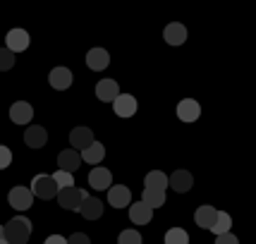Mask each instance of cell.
<instances>
[{
    "instance_id": "6da1fadb",
    "label": "cell",
    "mask_w": 256,
    "mask_h": 244,
    "mask_svg": "<svg viewBox=\"0 0 256 244\" xmlns=\"http://www.w3.org/2000/svg\"><path fill=\"white\" fill-rule=\"evenodd\" d=\"M29 234H32V222L22 218V216H17V218H12L8 222V228H5V242L8 244H26L29 242Z\"/></svg>"
},
{
    "instance_id": "7a4b0ae2",
    "label": "cell",
    "mask_w": 256,
    "mask_h": 244,
    "mask_svg": "<svg viewBox=\"0 0 256 244\" xmlns=\"http://www.w3.org/2000/svg\"><path fill=\"white\" fill-rule=\"evenodd\" d=\"M86 196H89V194L82 192V189H77V187L58 189V204H60L62 208H67V211H79Z\"/></svg>"
},
{
    "instance_id": "3957f363",
    "label": "cell",
    "mask_w": 256,
    "mask_h": 244,
    "mask_svg": "<svg viewBox=\"0 0 256 244\" xmlns=\"http://www.w3.org/2000/svg\"><path fill=\"white\" fill-rule=\"evenodd\" d=\"M32 194L38 199H53V196H58V184L53 182L50 175H36L32 182Z\"/></svg>"
},
{
    "instance_id": "277c9868",
    "label": "cell",
    "mask_w": 256,
    "mask_h": 244,
    "mask_svg": "<svg viewBox=\"0 0 256 244\" xmlns=\"http://www.w3.org/2000/svg\"><path fill=\"white\" fill-rule=\"evenodd\" d=\"M5 48L10 50V53H20V50H26L29 44H32V38H29V32H24V29H12L8 32L5 36Z\"/></svg>"
},
{
    "instance_id": "5b68a950",
    "label": "cell",
    "mask_w": 256,
    "mask_h": 244,
    "mask_svg": "<svg viewBox=\"0 0 256 244\" xmlns=\"http://www.w3.org/2000/svg\"><path fill=\"white\" fill-rule=\"evenodd\" d=\"M96 139H94V132H91V127H84V124H79L72 130L70 134V144L74 146V151H84V148H89Z\"/></svg>"
},
{
    "instance_id": "8992f818",
    "label": "cell",
    "mask_w": 256,
    "mask_h": 244,
    "mask_svg": "<svg viewBox=\"0 0 256 244\" xmlns=\"http://www.w3.org/2000/svg\"><path fill=\"white\" fill-rule=\"evenodd\" d=\"M199 115H201V106H199V100H194V98H182L178 103V118L182 122H194V120H199Z\"/></svg>"
},
{
    "instance_id": "52a82bcc",
    "label": "cell",
    "mask_w": 256,
    "mask_h": 244,
    "mask_svg": "<svg viewBox=\"0 0 256 244\" xmlns=\"http://www.w3.org/2000/svg\"><path fill=\"white\" fill-rule=\"evenodd\" d=\"M32 204H34L32 189L14 187L10 192V206H12V208H17V211H26V208H32Z\"/></svg>"
},
{
    "instance_id": "ba28073f",
    "label": "cell",
    "mask_w": 256,
    "mask_h": 244,
    "mask_svg": "<svg viewBox=\"0 0 256 244\" xmlns=\"http://www.w3.org/2000/svg\"><path fill=\"white\" fill-rule=\"evenodd\" d=\"M112 110H115V115H120V118H132L134 112H136V98L130 96V94H120L118 98L112 100Z\"/></svg>"
},
{
    "instance_id": "9c48e42d",
    "label": "cell",
    "mask_w": 256,
    "mask_h": 244,
    "mask_svg": "<svg viewBox=\"0 0 256 244\" xmlns=\"http://www.w3.org/2000/svg\"><path fill=\"white\" fill-rule=\"evenodd\" d=\"M50 86L53 89H58V91H65V89H70L72 86V70H67V67H53L50 70Z\"/></svg>"
},
{
    "instance_id": "30bf717a",
    "label": "cell",
    "mask_w": 256,
    "mask_h": 244,
    "mask_svg": "<svg viewBox=\"0 0 256 244\" xmlns=\"http://www.w3.org/2000/svg\"><path fill=\"white\" fill-rule=\"evenodd\" d=\"M96 96H98L103 103H112V100L120 96V86L115 79H100L96 84Z\"/></svg>"
},
{
    "instance_id": "8fae6325",
    "label": "cell",
    "mask_w": 256,
    "mask_h": 244,
    "mask_svg": "<svg viewBox=\"0 0 256 244\" xmlns=\"http://www.w3.org/2000/svg\"><path fill=\"white\" fill-rule=\"evenodd\" d=\"M86 65H89V70H94V72L106 70V67L110 65L108 50H106V48H91L89 53H86Z\"/></svg>"
},
{
    "instance_id": "7c38bea8",
    "label": "cell",
    "mask_w": 256,
    "mask_h": 244,
    "mask_svg": "<svg viewBox=\"0 0 256 244\" xmlns=\"http://www.w3.org/2000/svg\"><path fill=\"white\" fill-rule=\"evenodd\" d=\"M108 204L115 208H124L127 204H132V192L122 184H115V187L108 189Z\"/></svg>"
},
{
    "instance_id": "4fadbf2b",
    "label": "cell",
    "mask_w": 256,
    "mask_h": 244,
    "mask_svg": "<svg viewBox=\"0 0 256 244\" xmlns=\"http://www.w3.org/2000/svg\"><path fill=\"white\" fill-rule=\"evenodd\" d=\"M34 118V108L26 103V100H17L10 108V120L17 122V124H29Z\"/></svg>"
},
{
    "instance_id": "5bb4252c",
    "label": "cell",
    "mask_w": 256,
    "mask_h": 244,
    "mask_svg": "<svg viewBox=\"0 0 256 244\" xmlns=\"http://www.w3.org/2000/svg\"><path fill=\"white\" fill-rule=\"evenodd\" d=\"M24 142H26L29 148H41V146H46V142H48L46 127H41V124L26 127V132H24Z\"/></svg>"
},
{
    "instance_id": "9a60e30c",
    "label": "cell",
    "mask_w": 256,
    "mask_h": 244,
    "mask_svg": "<svg viewBox=\"0 0 256 244\" xmlns=\"http://www.w3.org/2000/svg\"><path fill=\"white\" fill-rule=\"evenodd\" d=\"M58 166H60V170L62 172H74L79 166H82V158H79V151H74V148H67V151H62V154L58 156Z\"/></svg>"
},
{
    "instance_id": "2e32d148",
    "label": "cell",
    "mask_w": 256,
    "mask_h": 244,
    "mask_svg": "<svg viewBox=\"0 0 256 244\" xmlns=\"http://www.w3.org/2000/svg\"><path fill=\"white\" fill-rule=\"evenodd\" d=\"M192 184H194V180H192V175L187 172V170H175L170 178H168V187H172L175 192H190Z\"/></svg>"
},
{
    "instance_id": "e0dca14e",
    "label": "cell",
    "mask_w": 256,
    "mask_h": 244,
    "mask_svg": "<svg viewBox=\"0 0 256 244\" xmlns=\"http://www.w3.org/2000/svg\"><path fill=\"white\" fill-rule=\"evenodd\" d=\"M163 36H166V41L170 46H182L184 41H187V26L180 22H172L166 26V32H163Z\"/></svg>"
},
{
    "instance_id": "ac0fdd59",
    "label": "cell",
    "mask_w": 256,
    "mask_h": 244,
    "mask_svg": "<svg viewBox=\"0 0 256 244\" xmlns=\"http://www.w3.org/2000/svg\"><path fill=\"white\" fill-rule=\"evenodd\" d=\"M151 218H154V208H148L144 201L130 206V220L134 225H146V222H151Z\"/></svg>"
},
{
    "instance_id": "d6986e66",
    "label": "cell",
    "mask_w": 256,
    "mask_h": 244,
    "mask_svg": "<svg viewBox=\"0 0 256 244\" xmlns=\"http://www.w3.org/2000/svg\"><path fill=\"white\" fill-rule=\"evenodd\" d=\"M89 184L94 189H110L112 184V172L106 168H94L89 172Z\"/></svg>"
},
{
    "instance_id": "ffe728a7",
    "label": "cell",
    "mask_w": 256,
    "mask_h": 244,
    "mask_svg": "<svg viewBox=\"0 0 256 244\" xmlns=\"http://www.w3.org/2000/svg\"><path fill=\"white\" fill-rule=\"evenodd\" d=\"M79 213H82L86 220H96V218L103 216V201L94 199V196H86L84 204H82V208H79Z\"/></svg>"
},
{
    "instance_id": "44dd1931",
    "label": "cell",
    "mask_w": 256,
    "mask_h": 244,
    "mask_svg": "<svg viewBox=\"0 0 256 244\" xmlns=\"http://www.w3.org/2000/svg\"><path fill=\"white\" fill-rule=\"evenodd\" d=\"M103 156H106V146L98 144V142H94L89 148H84V151H79V158L84 160V163H89V166H96L103 160Z\"/></svg>"
},
{
    "instance_id": "7402d4cb",
    "label": "cell",
    "mask_w": 256,
    "mask_h": 244,
    "mask_svg": "<svg viewBox=\"0 0 256 244\" xmlns=\"http://www.w3.org/2000/svg\"><path fill=\"white\" fill-rule=\"evenodd\" d=\"M216 208L213 206H199L196 208V213H194V220H196V225L199 228H206V230H211L213 220H216Z\"/></svg>"
},
{
    "instance_id": "603a6c76",
    "label": "cell",
    "mask_w": 256,
    "mask_h": 244,
    "mask_svg": "<svg viewBox=\"0 0 256 244\" xmlns=\"http://www.w3.org/2000/svg\"><path fill=\"white\" fill-rule=\"evenodd\" d=\"M144 189H158V192H166L168 189V175L160 172V170H151L144 180Z\"/></svg>"
},
{
    "instance_id": "cb8c5ba5",
    "label": "cell",
    "mask_w": 256,
    "mask_h": 244,
    "mask_svg": "<svg viewBox=\"0 0 256 244\" xmlns=\"http://www.w3.org/2000/svg\"><path fill=\"white\" fill-rule=\"evenodd\" d=\"M230 228H232V218H230V213H225V211L216 213V220H213V225H211V232L218 237V234L230 232Z\"/></svg>"
},
{
    "instance_id": "d4e9b609",
    "label": "cell",
    "mask_w": 256,
    "mask_h": 244,
    "mask_svg": "<svg viewBox=\"0 0 256 244\" xmlns=\"http://www.w3.org/2000/svg\"><path fill=\"white\" fill-rule=\"evenodd\" d=\"M148 208H160L166 204V192H158V189H144V199H142Z\"/></svg>"
},
{
    "instance_id": "484cf974",
    "label": "cell",
    "mask_w": 256,
    "mask_h": 244,
    "mask_svg": "<svg viewBox=\"0 0 256 244\" xmlns=\"http://www.w3.org/2000/svg\"><path fill=\"white\" fill-rule=\"evenodd\" d=\"M166 244H190V234L182 228H170L166 232Z\"/></svg>"
},
{
    "instance_id": "4316f807",
    "label": "cell",
    "mask_w": 256,
    "mask_h": 244,
    "mask_svg": "<svg viewBox=\"0 0 256 244\" xmlns=\"http://www.w3.org/2000/svg\"><path fill=\"white\" fill-rule=\"evenodd\" d=\"M53 182L58 184V189H67V187H74V178L70 175V172H62V170H58L56 175H50Z\"/></svg>"
},
{
    "instance_id": "83f0119b",
    "label": "cell",
    "mask_w": 256,
    "mask_h": 244,
    "mask_svg": "<svg viewBox=\"0 0 256 244\" xmlns=\"http://www.w3.org/2000/svg\"><path fill=\"white\" fill-rule=\"evenodd\" d=\"M142 234L136 232V230H122L120 237H118V244H142Z\"/></svg>"
},
{
    "instance_id": "f1b7e54d",
    "label": "cell",
    "mask_w": 256,
    "mask_h": 244,
    "mask_svg": "<svg viewBox=\"0 0 256 244\" xmlns=\"http://www.w3.org/2000/svg\"><path fill=\"white\" fill-rule=\"evenodd\" d=\"M14 67V53H10L8 48H0V72H8Z\"/></svg>"
},
{
    "instance_id": "f546056e",
    "label": "cell",
    "mask_w": 256,
    "mask_h": 244,
    "mask_svg": "<svg viewBox=\"0 0 256 244\" xmlns=\"http://www.w3.org/2000/svg\"><path fill=\"white\" fill-rule=\"evenodd\" d=\"M10 163H12V151L8 148V146L0 144V170H5Z\"/></svg>"
},
{
    "instance_id": "4dcf8cb0",
    "label": "cell",
    "mask_w": 256,
    "mask_h": 244,
    "mask_svg": "<svg viewBox=\"0 0 256 244\" xmlns=\"http://www.w3.org/2000/svg\"><path fill=\"white\" fill-rule=\"evenodd\" d=\"M216 244H240V240H237L232 232H225V234H218V237H216Z\"/></svg>"
},
{
    "instance_id": "1f68e13d",
    "label": "cell",
    "mask_w": 256,
    "mask_h": 244,
    "mask_svg": "<svg viewBox=\"0 0 256 244\" xmlns=\"http://www.w3.org/2000/svg\"><path fill=\"white\" fill-rule=\"evenodd\" d=\"M67 244H91V240L84 232H74L70 240H67Z\"/></svg>"
},
{
    "instance_id": "d6a6232c",
    "label": "cell",
    "mask_w": 256,
    "mask_h": 244,
    "mask_svg": "<svg viewBox=\"0 0 256 244\" xmlns=\"http://www.w3.org/2000/svg\"><path fill=\"white\" fill-rule=\"evenodd\" d=\"M44 244H67L65 237H60V234H50V237H46Z\"/></svg>"
},
{
    "instance_id": "836d02e7",
    "label": "cell",
    "mask_w": 256,
    "mask_h": 244,
    "mask_svg": "<svg viewBox=\"0 0 256 244\" xmlns=\"http://www.w3.org/2000/svg\"><path fill=\"white\" fill-rule=\"evenodd\" d=\"M0 240H5V228L0 225Z\"/></svg>"
},
{
    "instance_id": "e575fe53",
    "label": "cell",
    "mask_w": 256,
    "mask_h": 244,
    "mask_svg": "<svg viewBox=\"0 0 256 244\" xmlns=\"http://www.w3.org/2000/svg\"><path fill=\"white\" fill-rule=\"evenodd\" d=\"M0 244H8V242H5V240H0Z\"/></svg>"
}]
</instances>
